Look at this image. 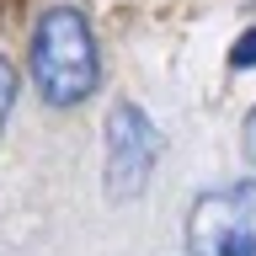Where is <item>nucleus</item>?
Returning a JSON list of instances; mask_svg holds the SVG:
<instances>
[{
	"instance_id": "nucleus-1",
	"label": "nucleus",
	"mask_w": 256,
	"mask_h": 256,
	"mask_svg": "<svg viewBox=\"0 0 256 256\" xmlns=\"http://www.w3.org/2000/svg\"><path fill=\"white\" fill-rule=\"evenodd\" d=\"M32 86L48 107H75L96 91L102 80V48H96V27L80 6H48L32 27L27 48Z\"/></svg>"
},
{
	"instance_id": "nucleus-2",
	"label": "nucleus",
	"mask_w": 256,
	"mask_h": 256,
	"mask_svg": "<svg viewBox=\"0 0 256 256\" xmlns=\"http://www.w3.org/2000/svg\"><path fill=\"white\" fill-rule=\"evenodd\" d=\"M192 256H256V182L198 192L187 208Z\"/></svg>"
},
{
	"instance_id": "nucleus-3",
	"label": "nucleus",
	"mask_w": 256,
	"mask_h": 256,
	"mask_svg": "<svg viewBox=\"0 0 256 256\" xmlns=\"http://www.w3.org/2000/svg\"><path fill=\"white\" fill-rule=\"evenodd\" d=\"M102 150H107V198L128 203L150 187L166 139H160V128L150 123V112L139 102H118L102 123Z\"/></svg>"
},
{
	"instance_id": "nucleus-4",
	"label": "nucleus",
	"mask_w": 256,
	"mask_h": 256,
	"mask_svg": "<svg viewBox=\"0 0 256 256\" xmlns=\"http://www.w3.org/2000/svg\"><path fill=\"white\" fill-rule=\"evenodd\" d=\"M16 64L11 59H0V128H6V118H11V107H16Z\"/></svg>"
},
{
	"instance_id": "nucleus-5",
	"label": "nucleus",
	"mask_w": 256,
	"mask_h": 256,
	"mask_svg": "<svg viewBox=\"0 0 256 256\" xmlns=\"http://www.w3.org/2000/svg\"><path fill=\"white\" fill-rule=\"evenodd\" d=\"M230 64H235V70H256V27L240 32V43L230 48Z\"/></svg>"
},
{
	"instance_id": "nucleus-6",
	"label": "nucleus",
	"mask_w": 256,
	"mask_h": 256,
	"mask_svg": "<svg viewBox=\"0 0 256 256\" xmlns=\"http://www.w3.org/2000/svg\"><path fill=\"white\" fill-rule=\"evenodd\" d=\"M240 150H246V160L256 166V107L246 112V128H240Z\"/></svg>"
}]
</instances>
